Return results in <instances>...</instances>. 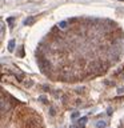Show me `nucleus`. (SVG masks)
Returning <instances> with one entry per match:
<instances>
[{
	"label": "nucleus",
	"mask_w": 124,
	"mask_h": 128,
	"mask_svg": "<svg viewBox=\"0 0 124 128\" xmlns=\"http://www.w3.org/2000/svg\"><path fill=\"white\" fill-rule=\"evenodd\" d=\"M71 128H80V126H71Z\"/></svg>",
	"instance_id": "obj_8"
},
{
	"label": "nucleus",
	"mask_w": 124,
	"mask_h": 128,
	"mask_svg": "<svg viewBox=\"0 0 124 128\" xmlns=\"http://www.w3.org/2000/svg\"><path fill=\"white\" fill-rule=\"evenodd\" d=\"M34 22H35V18L34 16H30V18H27L24 20V26H31V24H34Z\"/></svg>",
	"instance_id": "obj_2"
},
{
	"label": "nucleus",
	"mask_w": 124,
	"mask_h": 128,
	"mask_svg": "<svg viewBox=\"0 0 124 128\" xmlns=\"http://www.w3.org/2000/svg\"><path fill=\"white\" fill-rule=\"evenodd\" d=\"M86 123H87V118H80V119H79V126H80V127L86 126Z\"/></svg>",
	"instance_id": "obj_4"
},
{
	"label": "nucleus",
	"mask_w": 124,
	"mask_h": 128,
	"mask_svg": "<svg viewBox=\"0 0 124 128\" xmlns=\"http://www.w3.org/2000/svg\"><path fill=\"white\" fill-rule=\"evenodd\" d=\"M71 118H72V119H76V118H79V112H74V114L71 115Z\"/></svg>",
	"instance_id": "obj_6"
},
{
	"label": "nucleus",
	"mask_w": 124,
	"mask_h": 128,
	"mask_svg": "<svg viewBox=\"0 0 124 128\" xmlns=\"http://www.w3.org/2000/svg\"><path fill=\"white\" fill-rule=\"evenodd\" d=\"M67 26H68V24H67V22H64V20L59 23V27H60V28H67Z\"/></svg>",
	"instance_id": "obj_5"
},
{
	"label": "nucleus",
	"mask_w": 124,
	"mask_h": 128,
	"mask_svg": "<svg viewBox=\"0 0 124 128\" xmlns=\"http://www.w3.org/2000/svg\"><path fill=\"white\" fill-rule=\"evenodd\" d=\"M106 126H107V123L104 122V120H99V122L96 123V127L98 128H106Z\"/></svg>",
	"instance_id": "obj_3"
},
{
	"label": "nucleus",
	"mask_w": 124,
	"mask_h": 128,
	"mask_svg": "<svg viewBox=\"0 0 124 128\" xmlns=\"http://www.w3.org/2000/svg\"><path fill=\"white\" fill-rule=\"evenodd\" d=\"M118 92H119V94H122V92H124V88H119Z\"/></svg>",
	"instance_id": "obj_7"
},
{
	"label": "nucleus",
	"mask_w": 124,
	"mask_h": 128,
	"mask_svg": "<svg viewBox=\"0 0 124 128\" xmlns=\"http://www.w3.org/2000/svg\"><path fill=\"white\" fill-rule=\"evenodd\" d=\"M15 44H16V42L14 39H11L10 42H8V51L10 52H14V50H15Z\"/></svg>",
	"instance_id": "obj_1"
}]
</instances>
